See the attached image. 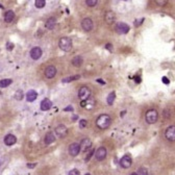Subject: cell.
<instances>
[{
  "instance_id": "1",
  "label": "cell",
  "mask_w": 175,
  "mask_h": 175,
  "mask_svg": "<svg viewBox=\"0 0 175 175\" xmlns=\"http://www.w3.org/2000/svg\"><path fill=\"white\" fill-rule=\"evenodd\" d=\"M110 123H112V119L108 115L106 114H102V115H100L99 117L96 119V125H97V127L99 129H106V128L110 127Z\"/></svg>"
},
{
  "instance_id": "2",
  "label": "cell",
  "mask_w": 175,
  "mask_h": 175,
  "mask_svg": "<svg viewBox=\"0 0 175 175\" xmlns=\"http://www.w3.org/2000/svg\"><path fill=\"white\" fill-rule=\"evenodd\" d=\"M58 46H60V48L63 51L68 52V51H70L71 48H72V40L68 37L60 38V42H58Z\"/></svg>"
},
{
  "instance_id": "3",
  "label": "cell",
  "mask_w": 175,
  "mask_h": 175,
  "mask_svg": "<svg viewBox=\"0 0 175 175\" xmlns=\"http://www.w3.org/2000/svg\"><path fill=\"white\" fill-rule=\"evenodd\" d=\"M145 119L148 124H154L158 119V110H147V112H146V115H145Z\"/></svg>"
},
{
  "instance_id": "4",
  "label": "cell",
  "mask_w": 175,
  "mask_h": 175,
  "mask_svg": "<svg viewBox=\"0 0 175 175\" xmlns=\"http://www.w3.org/2000/svg\"><path fill=\"white\" fill-rule=\"evenodd\" d=\"M130 27L128 26L126 23H123V22H119L116 24L115 26V30L116 33H119V35H125V33H127L129 31Z\"/></svg>"
},
{
  "instance_id": "5",
  "label": "cell",
  "mask_w": 175,
  "mask_h": 175,
  "mask_svg": "<svg viewBox=\"0 0 175 175\" xmlns=\"http://www.w3.org/2000/svg\"><path fill=\"white\" fill-rule=\"evenodd\" d=\"M91 97V90L87 87H81L78 90V98L81 100H85Z\"/></svg>"
},
{
  "instance_id": "6",
  "label": "cell",
  "mask_w": 175,
  "mask_h": 175,
  "mask_svg": "<svg viewBox=\"0 0 175 175\" xmlns=\"http://www.w3.org/2000/svg\"><path fill=\"white\" fill-rule=\"evenodd\" d=\"M165 137L168 141L174 142L175 141V126L174 125H171V126H169V127L166 129Z\"/></svg>"
},
{
  "instance_id": "7",
  "label": "cell",
  "mask_w": 175,
  "mask_h": 175,
  "mask_svg": "<svg viewBox=\"0 0 175 175\" xmlns=\"http://www.w3.org/2000/svg\"><path fill=\"white\" fill-rule=\"evenodd\" d=\"M81 27L85 31H91L94 27V24H93V21L92 19L90 18H85L81 22Z\"/></svg>"
},
{
  "instance_id": "8",
  "label": "cell",
  "mask_w": 175,
  "mask_h": 175,
  "mask_svg": "<svg viewBox=\"0 0 175 175\" xmlns=\"http://www.w3.org/2000/svg\"><path fill=\"white\" fill-rule=\"evenodd\" d=\"M106 154H108V151L105 149L104 147H99L97 150H96L95 152V156H96V160L101 162L105 158H106Z\"/></svg>"
},
{
  "instance_id": "9",
  "label": "cell",
  "mask_w": 175,
  "mask_h": 175,
  "mask_svg": "<svg viewBox=\"0 0 175 175\" xmlns=\"http://www.w3.org/2000/svg\"><path fill=\"white\" fill-rule=\"evenodd\" d=\"M54 131H55V135H58V138H64V137H66V135H67L68 129H67V127H66L65 125L60 124V125H58V126L55 127Z\"/></svg>"
},
{
  "instance_id": "10",
  "label": "cell",
  "mask_w": 175,
  "mask_h": 175,
  "mask_svg": "<svg viewBox=\"0 0 175 175\" xmlns=\"http://www.w3.org/2000/svg\"><path fill=\"white\" fill-rule=\"evenodd\" d=\"M131 164H133V160L130 158V155L128 154H125L120 160V166L122 168H125V169L129 168L130 166H131Z\"/></svg>"
},
{
  "instance_id": "11",
  "label": "cell",
  "mask_w": 175,
  "mask_h": 175,
  "mask_svg": "<svg viewBox=\"0 0 175 175\" xmlns=\"http://www.w3.org/2000/svg\"><path fill=\"white\" fill-rule=\"evenodd\" d=\"M79 145H80V150H81L83 152H85L88 150H90V148L92 147V142H91L90 139L85 138L83 140H81Z\"/></svg>"
},
{
  "instance_id": "12",
  "label": "cell",
  "mask_w": 175,
  "mask_h": 175,
  "mask_svg": "<svg viewBox=\"0 0 175 175\" xmlns=\"http://www.w3.org/2000/svg\"><path fill=\"white\" fill-rule=\"evenodd\" d=\"M30 58H33V60H37L42 56L43 52H42V49L40 47H33V49L30 50Z\"/></svg>"
},
{
  "instance_id": "13",
  "label": "cell",
  "mask_w": 175,
  "mask_h": 175,
  "mask_svg": "<svg viewBox=\"0 0 175 175\" xmlns=\"http://www.w3.org/2000/svg\"><path fill=\"white\" fill-rule=\"evenodd\" d=\"M80 152V145L77 143H72L70 146H69V153L72 156H76L78 153Z\"/></svg>"
},
{
  "instance_id": "14",
  "label": "cell",
  "mask_w": 175,
  "mask_h": 175,
  "mask_svg": "<svg viewBox=\"0 0 175 175\" xmlns=\"http://www.w3.org/2000/svg\"><path fill=\"white\" fill-rule=\"evenodd\" d=\"M56 68L54 67V66H48L47 68L45 69V71H44V73H45V76L47 78H53L56 75Z\"/></svg>"
},
{
  "instance_id": "15",
  "label": "cell",
  "mask_w": 175,
  "mask_h": 175,
  "mask_svg": "<svg viewBox=\"0 0 175 175\" xmlns=\"http://www.w3.org/2000/svg\"><path fill=\"white\" fill-rule=\"evenodd\" d=\"M95 105V100L93 99L92 97L88 98L85 100H81V102H80V106H83V108H93Z\"/></svg>"
},
{
  "instance_id": "16",
  "label": "cell",
  "mask_w": 175,
  "mask_h": 175,
  "mask_svg": "<svg viewBox=\"0 0 175 175\" xmlns=\"http://www.w3.org/2000/svg\"><path fill=\"white\" fill-rule=\"evenodd\" d=\"M16 142H17V138L15 137L14 135H6L4 138V144L6 146H12L14 145V144H16Z\"/></svg>"
},
{
  "instance_id": "17",
  "label": "cell",
  "mask_w": 175,
  "mask_h": 175,
  "mask_svg": "<svg viewBox=\"0 0 175 175\" xmlns=\"http://www.w3.org/2000/svg\"><path fill=\"white\" fill-rule=\"evenodd\" d=\"M51 106H52V102H51V100H49L48 98H45V99L42 100V102H41V110H50Z\"/></svg>"
},
{
  "instance_id": "18",
  "label": "cell",
  "mask_w": 175,
  "mask_h": 175,
  "mask_svg": "<svg viewBox=\"0 0 175 175\" xmlns=\"http://www.w3.org/2000/svg\"><path fill=\"white\" fill-rule=\"evenodd\" d=\"M38 98V93L35 90H29L26 93V100L28 102H33Z\"/></svg>"
},
{
  "instance_id": "19",
  "label": "cell",
  "mask_w": 175,
  "mask_h": 175,
  "mask_svg": "<svg viewBox=\"0 0 175 175\" xmlns=\"http://www.w3.org/2000/svg\"><path fill=\"white\" fill-rule=\"evenodd\" d=\"M105 22L108 23V24H112V23L115 22L116 20V16H115V12H108L105 14Z\"/></svg>"
},
{
  "instance_id": "20",
  "label": "cell",
  "mask_w": 175,
  "mask_h": 175,
  "mask_svg": "<svg viewBox=\"0 0 175 175\" xmlns=\"http://www.w3.org/2000/svg\"><path fill=\"white\" fill-rule=\"evenodd\" d=\"M55 24H56V19H55L54 17H51V18H49L47 21H46L45 26H46V28H47V29L52 30L53 28L55 27Z\"/></svg>"
},
{
  "instance_id": "21",
  "label": "cell",
  "mask_w": 175,
  "mask_h": 175,
  "mask_svg": "<svg viewBox=\"0 0 175 175\" xmlns=\"http://www.w3.org/2000/svg\"><path fill=\"white\" fill-rule=\"evenodd\" d=\"M54 141H55V135H53V133L49 131V133H46V135H45V144L46 145H50V144H52Z\"/></svg>"
},
{
  "instance_id": "22",
  "label": "cell",
  "mask_w": 175,
  "mask_h": 175,
  "mask_svg": "<svg viewBox=\"0 0 175 175\" xmlns=\"http://www.w3.org/2000/svg\"><path fill=\"white\" fill-rule=\"evenodd\" d=\"M14 19H15V12H12V10H8V12H5V15H4V21L5 22L10 23Z\"/></svg>"
},
{
  "instance_id": "23",
  "label": "cell",
  "mask_w": 175,
  "mask_h": 175,
  "mask_svg": "<svg viewBox=\"0 0 175 175\" xmlns=\"http://www.w3.org/2000/svg\"><path fill=\"white\" fill-rule=\"evenodd\" d=\"M71 63H72V65L74 66V67H80V66L83 65V60L81 56H79V55H77V56H75V58H72V60H71Z\"/></svg>"
},
{
  "instance_id": "24",
  "label": "cell",
  "mask_w": 175,
  "mask_h": 175,
  "mask_svg": "<svg viewBox=\"0 0 175 175\" xmlns=\"http://www.w3.org/2000/svg\"><path fill=\"white\" fill-rule=\"evenodd\" d=\"M12 80L10 78H5V79L0 80V88H6L10 85H12Z\"/></svg>"
},
{
  "instance_id": "25",
  "label": "cell",
  "mask_w": 175,
  "mask_h": 175,
  "mask_svg": "<svg viewBox=\"0 0 175 175\" xmlns=\"http://www.w3.org/2000/svg\"><path fill=\"white\" fill-rule=\"evenodd\" d=\"M80 78V75H73V76H69V77H66L62 80L63 83H71V81H74V80H77Z\"/></svg>"
},
{
  "instance_id": "26",
  "label": "cell",
  "mask_w": 175,
  "mask_h": 175,
  "mask_svg": "<svg viewBox=\"0 0 175 175\" xmlns=\"http://www.w3.org/2000/svg\"><path fill=\"white\" fill-rule=\"evenodd\" d=\"M115 98H116L115 92H112L110 95L108 96V98H106V102H108V105H112V102H114V100H115Z\"/></svg>"
},
{
  "instance_id": "27",
  "label": "cell",
  "mask_w": 175,
  "mask_h": 175,
  "mask_svg": "<svg viewBox=\"0 0 175 175\" xmlns=\"http://www.w3.org/2000/svg\"><path fill=\"white\" fill-rule=\"evenodd\" d=\"M35 8H43L46 5V0H35Z\"/></svg>"
},
{
  "instance_id": "28",
  "label": "cell",
  "mask_w": 175,
  "mask_h": 175,
  "mask_svg": "<svg viewBox=\"0 0 175 175\" xmlns=\"http://www.w3.org/2000/svg\"><path fill=\"white\" fill-rule=\"evenodd\" d=\"M23 92L21 90H18L17 92L15 93V99L16 100H22L23 99Z\"/></svg>"
},
{
  "instance_id": "29",
  "label": "cell",
  "mask_w": 175,
  "mask_h": 175,
  "mask_svg": "<svg viewBox=\"0 0 175 175\" xmlns=\"http://www.w3.org/2000/svg\"><path fill=\"white\" fill-rule=\"evenodd\" d=\"M98 0H85V3H87L88 6H90V8H93V6H95L97 4Z\"/></svg>"
},
{
  "instance_id": "30",
  "label": "cell",
  "mask_w": 175,
  "mask_h": 175,
  "mask_svg": "<svg viewBox=\"0 0 175 175\" xmlns=\"http://www.w3.org/2000/svg\"><path fill=\"white\" fill-rule=\"evenodd\" d=\"M138 175H148V170L146 168H139L138 170Z\"/></svg>"
},
{
  "instance_id": "31",
  "label": "cell",
  "mask_w": 175,
  "mask_h": 175,
  "mask_svg": "<svg viewBox=\"0 0 175 175\" xmlns=\"http://www.w3.org/2000/svg\"><path fill=\"white\" fill-rule=\"evenodd\" d=\"M155 2H156L158 5H160V6H165V5L167 4L168 0H155Z\"/></svg>"
},
{
  "instance_id": "32",
  "label": "cell",
  "mask_w": 175,
  "mask_h": 175,
  "mask_svg": "<svg viewBox=\"0 0 175 175\" xmlns=\"http://www.w3.org/2000/svg\"><path fill=\"white\" fill-rule=\"evenodd\" d=\"M93 154H94V150L91 149V151H90L89 153H88L87 156H85V162H89V160H90V158H92V155H93Z\"/></svg>"
},
{
  "instance_id": "33",
  "label": "cell",
  "mask_w": 175,
  "mask_h": 175,
  "mask_svg": "<svg viewBox=\"0 0 175 175\" xmlns=\"http://www.w3.org/2000/svg\"><path fill=\"white\" fill-rule=\"evenodd\" d=\"M143 21H144V18H142V19H138V20H135V27H138V26H140V25L143 23Z\"/></svg>"
},
{
  "instance_id": "34",
  "label": "cell",
  "mask_w": 175,
  "mask_h": 175,
  "mask_svg": "<svg viewBox=\"0 0 175 175\" xmlns=\"http://www.w3.org/2000/svg\"><path fill=\"white\" fill-rule=\"evenodd\" d=\"M69 175H80V173L77 169H72V170L69 172Z\"/></svg>"
},
{
  "instance_id": "35",
  "label": "cell",
  "mask_w": 175,
  "mask_h": 175,
  "mask_svg": "<svg viewBox=\"0 0 175 175\" xmlns=\"http://www.w3.org/2000/svg\"><path fill=\"white\" fill-rule=\"evenodd\" d=\"M87 126V120H85V119H83V120H80L79 122V127L80 128H83Z\"/></svg>"
},
{
  "instance_id": "36",
  "label": "cell",
  "mask_w": 175,
  "mask_h": 175,
  "mask_svg": "<svg viewBox=\"0 0 175 175\" xmlns=\"http://www.w3.org/2000/svg\"><path fill=\"white\" fill-rule=\"evenodd\" d=\"M6 49L8 50H12L14 49V44L12 42H8L6 43Z\"/></svg>"
},
{
  "instance_id": "37",
  "label": "cell",
  "mask_w": 175,
  "mask_h": 175,
  "mask_svg": "<svg viewBox=\"0 0 175 175\" xmlns=\"http://www.w3.org/2000/svg\"><path fill=\"white\" fill-rule=\"evenodd\" d=\"M105 48H106V49H108V50H110V51H112V44H106V45H105Z\"/></svg>"
},
{
  "instance_id": "38",
  "label": "cell",
  "mask_w": 175,
  "mask_h": 175,
  "mask_svg": "<svg viewBox=\"0 0 175 175\" xmlns=\"http://www.w3.org/2000/svg\"><path fill=\"white\" fill-rule=\"evenodd\" d=\"M64 110H65V112H73V108L72 106H68V108H66Z\"/></svg>"
},
{
  "instance_id": "39",
  "label": "cell",
  "mask_w": 175,
  "mask_h": 175,
  "mask_svg": "<svg viewBox=\"0 0 175 175\" xmlns=\"http://www.w3.org/2000/svg\"><path fill=\"white\" fill-rule=\"evenodd\" d=\"M162 83H166V85H168V83H170V81L168 80V78H167V77H162Z\"/></svg>"
},
{
  "instance_id": "40",
  "label": "cell",
  "mask_w": 175,
  "mask_h": 175,
  "mask_svg": "<svg viewBox=\"0 0 175 175\" xmlns=\"http://www.w3.org/2000/svg\"><path fill=\"white\" fill-rule=\"evenodd\" d=\"M27 167L28 168H33V167H35V164H28Z\"/></svg>"
},
{
  "instance_id": "41",
  "label": "cell",
  "mask_w": 175,
  "mask_h": 175,
  "mask_svg": "<svg viewBox=\"0 0 175 175\" xmlns=\"http://www.w3.org/2000/svg\"><path fill=\"white\" fill-rule=\"evenodd\" d=\"M135 80L137 83H141V78L140 77H135Z\"/></svg>"
},
{
  "instance_id": "42",
  "label": "cell",
  "mask_w": 175,
  "mask_h": 175,
  "mask_svg": "<svg viewBox=\"0 0 175 175\" xmlns=\"http://www.w3.org/2000/svg\"><path fill=\"white\" fill-rule=\"evenodd\" d=\"M97 81H99L100 83H104V81H102L101 79H97Z\"/></svg>"
},
{
  "instance_id": "43",
  "label": "cell",
  "mask_w": 175,
  "mask_h": 175,
  "mask_svg": "<svg viewBox=\"0 0 175 175\" xmlns=\"http://www.w3.org/2000/svg\"><path fill=\"white\" fill-rule=\"evenodd\" d=\"M130 175H138V173H131Z\"/></svg>"
},
{
  "instance_id": "44",
  "label": "cell",
  "mask_w": 175,
  "mask_h": 175,
  "mask_svg": "<svg viewBox=\"0 0 175 175\" xmlns=\"http://www.w3.org/2000/svg\"><path fill=\"white\" fill-rule=\"evenodd\" d=\"M0 8H3V6H2L1 4H0Z\"/></svg>"
},
{
  "instance_id": "45",
  "label": "cell",
  "mask_w": 175,
  "mask_h": 175,
  "mask_svg": "<svg viewBox=\"0 0 175 175\" xmlns=\"http://www.w3.org/2000/svg\"><path fill=\"white\" fill-rule=\"evenodd\" d=\"M85 175H90V173H87V174H85Z\"/></svg>"
},
{
  "instance_id": "46",
  "label": "cell",
  "mask_w": 175,
  "mask_h": 175,
  "mask_svg": "<svg viewBox=\"0 0 175 175\" xmlns=\"http://www.w3.org/2000/svg\"><path fill=\"white\" fill-rule=\"evenodd\" d=\"M0 166H1V162H0Z\"/></svg>"
},
{
  "instance_id": "47",
  "label": "cell",
  "mask_w": 175,
  "mask_h": 175,
  "mask_svg": "<svg viewBox=\"0 0 175 175\" xmlns=\"http://www.w3.org/2000/svg\"><path fill=\"white\" fill-rule=\"evenodd\" d=\"M124 1H126V0H124Z\"/></svg>"
}]
</instances>
